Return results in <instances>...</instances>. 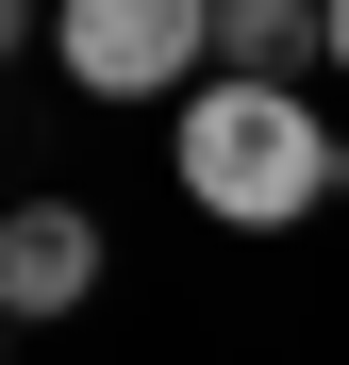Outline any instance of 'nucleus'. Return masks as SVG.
I'll list each match as a JSON object with an SVG mask.
<instances>
[{
    "instance_id": "1",
    "label": "nucleus",
    "mask_w": 349,
    "mask_h": 365,
    "mask_svg": "<svg viewBox=\"0 0 349 365\" xmlns=\"http://www.w3.org/2000/svg\"><path fill=\"white\" fill-rule=\"evenodd\" d=\"M166 166H183V200L216 216V232H300L333 182H349V150L316 133V100L300 83H183V116H166Z\"/></svg>"
},
{
    "instance_id": "2",
    "label": "nucleus",
    "mask_w": 349,
    "mask_h": 365,
    "mask_svg": "<svg viewBox=\"0 0 349 365\" xmlns=\"http://www.w3.org/2000/svg\"><path fill=\"white\" fill-rule=\"evenodd\" d=\"M50 50L84 100H183L216 83V0H50Z\"/></svg>"
},
{
    "instance_id": "3",
    "label": "nucleus",
    "mask_w": 349,
    "mask_h": 365,
    "mask_svg": "<svg viewBox=\"0 0 349 365\" xmlns=\"http://www.w3.org/2000/svg\"><path fill=\"white\" fill-rule=\"evenodd\" d=\"M100 299V216L84 200H17L0 216V316H84Z\"/></svg>"
},
{
    "instance_id": "4",
    "label": "nucleus",
    "mask_w": 349,
    "mask_h": 365,
    "mask_svg": "<svg viewBox=\"0 0 349 365\" xmlns=\"http://www.w3.org/2000/svg\"><path fill=\"white\" fill-rule=\"evenodd\" d=\"M300 50H333L316 0H216V67L233 83H300Z\"/></svg>"
},
{
    "instance_id": "5",
    "label": "nucleus",
    "mask_w": 349,
    "mask_h": 365,
    "mask_svg": "<svg viewBox=\"0 0 349 365\" xmlns=\"http://www.w3.org/2000/svg\"><path fill=\"white\" fill-rule=\"evenodd\" d=\"M17 34H34V0H0V50H17Z\"/></svg>"
},
{
    "instance_id": "6",
    "label": "nucleus",
    "mask_w": 349,
    "mask_h": 365,
    "mask_svg": "<svg viewBox=\"0 0 349 365\" xmlns=\"http://www.w3.org/2000/svg\"><path fill=\"white\" fill-rule=\"evenodd\" d=\"M316 17H333V67H349V0H316Z\"/></svg>"
},
{
    "instance_id": "7",
    "label": "nucleus",
    "mask_w": 349,
    "mask_h": 365,
    "mask_svg": "<svg viewBox=\"0 0 349 365\" xmlns=\"http://www.w3.org/2000/svg\"><path fill=\"white\" fill-rule=\"evenodd\" d=\"M0 332H17V316H0Z\"/></svg>"
}]
</instances>
